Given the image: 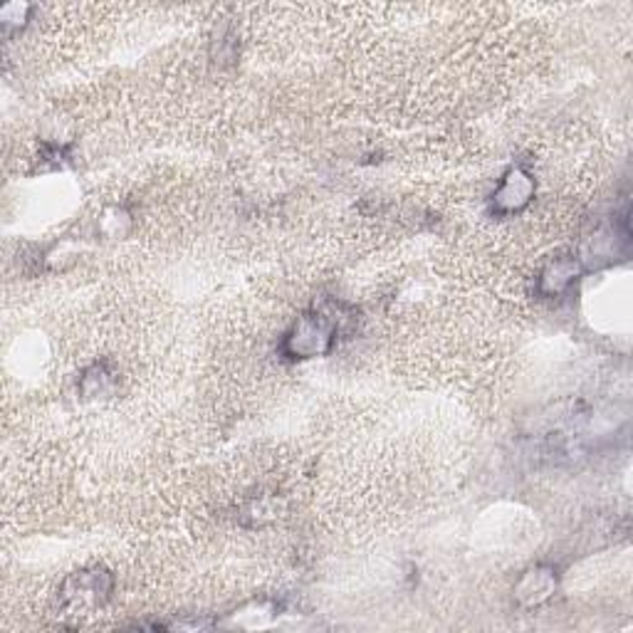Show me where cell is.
Segmentation results:
<instances>
[{
    "instance_id": "3",
    "label": "cell",
    "mask_w": 633,
    "mask_h": 633,
    "mask_svg": "<svg viewBox=\"0 0 633 633\" xmlns=\"http://www.w3.org/2000/svg\"><path fill=\"white\" fill-rule=\"evenodd\" d=\"M535 176L525 167H513L503 173L497 189L493 191V211L500 216H513L527 208L535 199Z\"/></svg>"
},
{
    "instance_id": "6",
    "label": "cell",
    "mask_w": 633,
    "mask_h": 633,
    "mask_svg": "<svg viewBox=\"0 0 633 633\" xmlns=\"http://www.w3.org/2000/svg\"><path fill=\"white\" fill-rule=\"evenodd\" d=\"M557 587V571L555 567H533L527 569L523 577H519L515 587V597L523 601L525 607H537L555 594Z\"/></svg>"
},
{
    "instance_id": "2",
    "label": "cell",
    "mask_w": 633,
    "mask_h": 633,
    "mask_svg": "<svg viewBox=\"0 0 633 633\" xmlns=\"http://www.w3.org/2000/svg\"><path fill=\"white\" fill-rule=\"evenodd\" d=\"M631 248V230H629V218L621 216L614 218V223L609 226H601L594 238H591L587 248V258H579L581 262H589V268H604L616 260H624Z\"/></svg>"
},
{
    "instance_id": "4",
    "label": "cell",
    "mask_w": 633,
    "mask_h": 633,
    "mask_svg": "<svg viewBox=\"0 0 633 633\" xmlns=\"http://www.w3.org/2000/svg\"><path fill=\"white\" fill-rule=\"evenodd\" d=\"M63 594L69 604H101L111 594V575L101 567L82 569L65 581Z\"/></svg>"
},
{
    "instance_id": "5",
    "label": "cell",
    "mask_w": 633,
    "mask_h": 633,
    "mask_svg": "<svg viewBox=\"0 0 633 633\" xmlns=\"http://www.w3.org/2000/svg\"><path fill=\"white\" fill-rule=\"evenodd\" d=\"M581 272H584V265L579 258H557L539 272L537 290L545 298H559V294L571 290V285L581 278Z\"/></svg>"
},
{
    "instance_id": "1",
    "label": "cell",
    "mask_w": 633,
    "mask_h": 633,
    "mask_svg": "<svg viewBox=\"0 0 633 633\" xmlns=\"http://www.w3.org/2000/svg\"><path fill=\"white\" fill-rule=\"evenodd\" d=\"M340 316L332 310H308L302 312L282 340V352L294 362L316 360L326 356L336 344L340 334Z\"/></svg>"
}]
</instances>
